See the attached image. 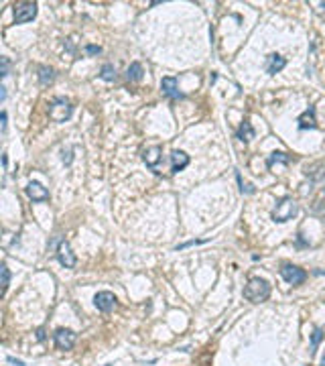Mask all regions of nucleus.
<instances>
[{"mask_svg": "<svg viewBox=\"0 0 325 366\" xmlns=\"http://www.w3.org/2000/svg\"><path fill=\"white\" fill-rule=\"evenodd\" d=\"M94 305H96L100 311H104V313L112 311V309L116 307V297H114V293H110V291H100L98 295L94 297Z\"/></svg>", "mask_w": 325, "mask_h": 366, "instance_id": "obj_8", "label": "nucleus"}, {"mask_svg": "<svg viewBox=\"0 0 325 366\" xmlns=\"http://www.w3.org/2000/svg\"><path fill=\"white\" fill-rule=\"evenodd\" d=\"M187 165H189V155L183 153V151H179V149H175V151L171 153V173H179V171H183Z\"/></svg>", "mask_w": 325, "mask_h": 366, "instance_id": "obj_11", "label": "nucleus"}, {"mask_svg": "<svg viewBox=\"0 0 325 366\" xmlns=\"http://www.w3.org/2000/svg\"><path fill=\"white\" fill-rule=\"evenodd\" d=\"M57 260L65 267V269H73L75 267V263H77V258H75V254L71 252V246H69V242L65 240V238H57Z\"/></svg>", "mask_w": 325, "mask_h": 366, "instance_id": "obj_5", "label": "nucleus"}, {"mask_svg": "<svg viewBox=\"0 0 325 366\" xmlns=\"http://www.w3.org/2000/svg\"><path fill=\"white\" fill-rule=\"evenodd\" d=\"M53 338H55V346L59 348V350H71L73 346H75V332H71V330H67V328H59L55 334H53Z\"/></svg>", "mask_w": 325, "mask_h": 366, "instance_id": "obj_7", "label": "nucleus"}, {"mask_svg": "<svg viewBox=\"0 0 325 366\" xmlns=\"http://www.w3.org/2000/svg\"><path fill=\"white\" fill-rule=\"evenodd\" d=\"M236 181H238V185H240V191L242 193H248V195H252L256 189H254V185H250V183H246L242 179V175H240V171H236Z\"/></svg>", "mask_w": 325, "mask_h": 366, "instance_id": "obj_21", "label": "nucleus"}, {"mask_svg": "<svg viewBox=\"0 0 325 366\" xmlns=\"http://www.w3.org/2000/svg\"><path fill=\"white\" fill-rule=\"evenodd\" d=\"M142 65L138 63V61H134V63H130V67L126 69V80L128 82H140L142 80Z\"/></svg>", "mask_w": 325, "mask_h": 366, "instance_id": "obj_16", "label": "nucleus"}, {"mask_svg": "<svg viewBox=\"0 0 325 366\" xmlns=\"http://www.w3.org/2000/svg\"><path fill=\"white\" fill-rule=\"evenodd\" d=\"M86 53L88 55H100L102 53V47H98V45H86Z\"/></svg>", "mask_w": 325, "mask_h": 366, "instance_id": "obj_24", "label": "nucleus"}, {"mask_svg": "<svg viewBox=\"0 0 325 366\" xmlns=\"http://www.w3.org/2000/svg\"><path fill=\"white\" fill-rule=\"evenodd\" d=\"M7 360H9L11 364H17V366H25V362H23V360H17V358H13V356H9Z\"/></svg>", "mask_w": 325, "mask_h": 366, "instance_id": "obj_26", "label": "nucleus"}, {"mask_svg": "<svg viewBox=\"0 0 325 366\" xmlns=\"http://www.w3.org/2000/svg\"><path fill=\"white\" fill-rule=\"evenodd\" d=\"M53 78H55V71L51 67H47V65L39 67V82H41V86H49L53 82Z\"/></svg>", "mask_w": 325, "mask_h": 366, "instance_id": "obj_18", "label": "nucleus"}, {"mask_svg": "<svg viewBox=\"0 0 325 366\" xmlns=\"http://www.w3.org/2000/svg\"><path fill=\"white\" fill-rule=\"evenodd\" d=\"M321 366H325V354H323V358H321Z\"/></svg>", "mask_w": 325, "mask_h": 366, "instance_id": "obj_28", "label": "nucleus"}, {"mask_svg": "<svg viewBox=\"0 0 325 366\" xmlns=\"http://www.w3.org/2000/svg\"><path fill=\"white\" fill-rule=\"evenodd\" d=\"M299 130H307V128H317V120H315V106H309L299 118Z\"/></svg>", "mask_w": 325, "mask_h": 366, "instance_id": "obj_13", "label": "nucleus"}, {"mask_svg": "<svg viewBox=\"0 0 325 366\" xmlns=\"http://www.w3.org/2000/svg\"><path fill=\"white\" fill-rule=\"evenodd\" d=\"M323 336H325V334H323V330H321V328H315V330H313V334H311V350H309V352H311V356L317 352V348H319V344H321Z\"/></svg>", "mask_w": 325, "mask_h": 366, "instance_id": "obj_20", "label": "nucleus"}, {"mask_svg": "<svg viewBox=\"0 0 325 366\" xmlns=\"http://www.w3.org/2000/svg\"><path fill=\"white\" fill-rule=\"evenodd\" d=\"M9 73H11V61H9V57H3V73H0V76L7 78Z\"/></svg>", "mask_w": 325, "mask_h": 366, "instance_id": "obj_23", "label": "nucleus"}, {"mask_svg": "<svg viewBox=\"0 0 325 366\" xmlns=\"http://www.w3.org/2000/svg\"><path fill=\"white\" fill-rule=\"evenodd\" d=\"M37 17V5L35 3H19L15 5V23L23 25Z\"/></svg>", "mask_w": 325, "mask_h": 366, "instance_id": "obj_6", "label": "nucleus"}, {"mask_svg": "<svg viewBox=\"0 0 325 366\" xmlns=\"http://www.w3.org/2000/svg\"><path fill=\"white\" fill-rule=\"evenodd\" d=\"M0 271H3V289L7 291V289H9V283H11V273H9V267H7V265H3V267H0Z\"/></svg>", "mask_w": 325, "mask_h": 366, "instance_id": "obj_22", "label": "nucleus"}, {"mask_svg": "<svg viewBox=\"0 0 325 366\" xmlns=\"http://www.w3.org/2000/svg\"><path fill=\"white\" fill-rule=\"evenodd\" d=\"M297 214H299L297 201L293 197H283V199H279L277 207L273 210V220L279 222V224H285V222H289V220H293Z\"/></svg>", "mask_w": 325, "mask_h": 366, "instance_id": "obj_2", "label": "nucleus"}, {"mask_svg": "<svg viewBox=\"0 0 325 366\" xmlns=\"http://www.w3.org/2000/svg\"><path fill=\"white\" fill-rule=\"evenodd\" d=\"M281 277H283L289 285H293V287L303 285V283L307 281V273H305L301 267H297V265H289V263H285V265L281 267Z\"/></svg>", "mask_w": 325, "mask_h": 366, "instance_id": "obj_4", "label": "nucleus"}, {"mask_svg": "<svg viewBox=\"0 0 325 366\" xmlns=\"http://www.w3.org/2000/svg\"><path fill=\"white\" fill-rule=\"evenodd\" d=\"M291 161V157L287 155V153H283V151H275V153H270L268 155V159H266V167L270 169L275 163H283V165H287Z\"/></svg>", "mask_w": 325, "mask_h": 366, "instance_id": "obj_17", "label": "nucleus"}, {"mask_svg": "<svg viewBox=\"0 0 325 366\" xmlns=\"http://www.w3.org/2000/svg\"><path fill=\"white\" fill-rule=\"evenodd\" d=\"M321 9H323V11H325V0H323V3H321Z\"/></svg>", "mask_w": 325, "mask_h": 366, "instance_id": "obj_29", "label": "nucleus"}, {"mask_svg": "<svg viewBox=\"0 0 325 366\" xmlns=\"http://www.w3.org/2000/svg\"><path fill=\"white\" fill-rule=\"evenodd\" d=\"M193 244H203V240H189V242H185V244H179L175 250H183V248H187V246H193Z\"/></svg>", "mask_w": 325, "mask_h": 366, "instance_id": "obj_25", "label": "nucleus"}, {"mask_svg": "<svg viewBox=\"0 0 325 366\" xmlns=\"http://www.w3.org/2000/svg\"><path fill=\"white\" fill-rule=\"evenodd\" d=\"M0 120H3V132H5L7 130V112L0 114Z\"/></svg>", "mask_w": 325, "mask_h": 366, "instance_id": "obj_27", "label": "nucleus"}, {"mask_svg": "<svg viewBox=\"0 0 325 366\" xmlns=\"http://www.w3.org/2000/svg\"><path fill=\"white\" fill-rule=\"evenodd\" d=\"M73 108L71 104L65 100V98H53V102L49 104V116L55 120V122H65L69 120Z\"/></svg>", "mask_w": 325, "mask_h": 366, "instance_id": "obj_3", "label": "nucleus"}, {"mask_svg": "<svg viewBox=\"0 0 325 366\" xmlns=\"http://www.w3.org/2000/svg\"><path fill=\"white\" fill-rule=\"evenodd\" d=\"M285 67H287V59L281 57L279 53H270V55L266 57V61H264V69H266L268 76H275V73L283 71Z\"/></svg>", "mask_w": 325, "mask_h": 366, "instance_id": "obj_10", "label": "nucleus"}, {"mask_svg": "<svg viewBox=\"0 0 325 366\" xmlns=\"http://www.w3.org/2000/svg\"><path fill=\"white\" fill-rule=\"evenodd\" d=\"M160 90H162V94H165L167 98H171V100H183V98H185V94L179 92L177 80H175V78H162Z\"/></svg>", "mask_w": 325, "mask_h": 366, "instance_id": "obj_9", "label": "nucleus"}, {"mask_svg": "<svg viewBox=\"0 0 325 366\" xmlns=\"http://www.w3.org/2000/svg\"><path fill=\"white\" fill-rule=\"evenodd\" d=\"M27 195H29L33 201H47V199H49V191H47L41 183H37V181H31V183L27 185Z\"/></svg>", "mask_w": 325, "mask_h": 366, "instance_id": "obj_12", "label": "nucleus"}, {"mask_svg": "<svg viewBox=\"0 0 325 366\" xmlns=\"http://www.w3.org/2000/svg\"><path fill=\"white\" fill-rule=\"evenodd\" d=\"M160 153H162V149H160L158 144H154V146H150V149H146V151L142 153V159H144L146 167L156 169V165L160 163Z\"/></svg>", "mask_w": 325, "mask_h": 366, "instance_id": "obj_14", "label": "nucleus"}, {"mask_svg": "<svg viewBox=\"0 0 325 366\" xmlns=\"http://www.w3.org/2000/svg\"><path fill=\"white\" fill-rule=\"evenodd\" d=\"M236 138L242 140V142H248L250 138H254V128H252V124L248 120H244L240 124V128L236 130Z\"/></svg>", "mask_w": 325, "mask_h": 366, "instance_id": "obj_15", "label": "nucleus"}, {"mask_svg": "<svg viewBox=\"0 0 325 366\" xmlns=\"http://www.w3.org/2000/svg\"><path fill=\"white\" fill-rule=\"evenodd\" d=\"M270 295V285L268 281L260 279V277H252L248 281V285L244 287V297L252 303H260V301H266Z\"/></svg>", "mask_w": 325, "mask_h": 366, "instance_id": "obj_1", "label": "nucleus"}, {"mask_svg": "<svg viewBox=\"0 0 325 366\" xmlns=\"http://www.w3.org/2000/svg\"><path fill=\"white\" fill-rule=\"evenodd\" d=\"M100 78L104 82H114L116 80V67L112 63H104L102 65V71H100Z\"/></svg>", "mask_w": 325, "mask_h": 366, "instance_id": "obj_19", "label": "nucleus"}]
</instances>
